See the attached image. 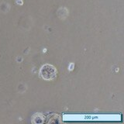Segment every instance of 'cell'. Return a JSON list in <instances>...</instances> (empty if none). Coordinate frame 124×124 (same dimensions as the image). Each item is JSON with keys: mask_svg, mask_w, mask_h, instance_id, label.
<instances>
[{"mask_svg": "<svg viewBox=\"0 0 124 124\" xmlns=\"http://www.w3.org/2000/svg\"><path fill=\"white\" fill-rule=\"evenodd\" d=\"M57 70L54 65L50 64H44L40 69V76L44 80L51 81L57 77Z\"/></svg>", "mask_w": 124, "mask_h": 124, "instance_id": "cell-1", "label": "cell"}, {"mask_svg": "<svg viewBox=\"0 0 124 124\" xmlns=\"http://www.w3.org/2000/svg\"><path fill=\"white\" fill-rule=\"evenodd\" d=\"M45 123H62V118L60 115L56 113H51L45 117Z\"/></svg>", "mask_w": 124, "mask_h": 124, "instance_id": "cell-2", "label": "cell"}, {"mask_svg": "<svg viewBox=\"0 0 124 124\" xmlns=\"http://www.w3.org/2000/svg\"><path fill=\"white\" fill-rule=\"evenodd\" d=\"M32 123H45V116L40 112H37L33 115L32 119H31Z\"/></svg>", "mask_w": 124, "mask_h": 124, "instance_id": "cell-3", "label": "cell"}]
</instances>
